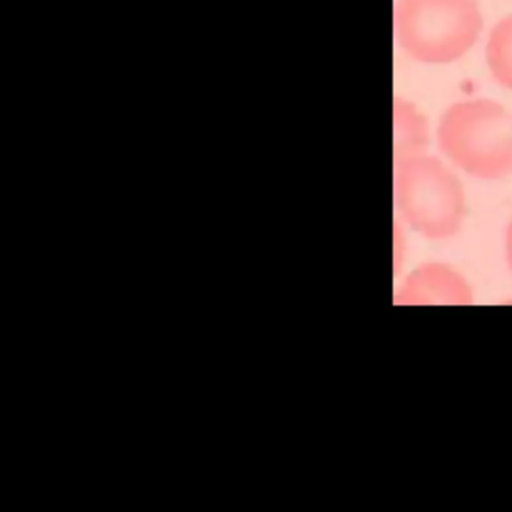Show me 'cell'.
Segmentation results:
<instances>
[{
  "label": "cell",
  "mask_w": 512,
  "mask_h": 512,
  "mask_svg": "<svg viewBox=\"0 0 512 512\" xmlns=\"http://www.w3.org/2000/svg\"><path fill=\"white\" fill-rule=\"evenodd\" d=\"M395 37L416 61L448 64L478 40L482 16L476 0H397Z\"/></svg>",
  "instance_id": "6da1fadb"
},
{
  "label": "cell",
  "mask_w": 512,
  "mask_h": 512,
  "mask_svg": "<svg viewBox=\"0 0 512 512\" xmlns=\"http://www.w3.org/2000/svg\"><path fill=\"white\" fill-rule=\"evenodd\" d=\"M439 142L458 167L476 178L500 179L512 173V119L493 101L452 106L440 121Z\"/></svg>",
  "instance_id": "7a4b0ae2"
},
{
  "label": "cell",
  "mask_w": 512,
  "mask_h": 512,
  "mask_svg": "<svg viewBox=\"0 0 512 512\" xmlns=\"http://www.w3.org/2000/svg\"><path fill=\"white\" fill-rule=\"evenodd\" d=\"M395 203L404 220L425 238L454 236L466 203L460 181L439 160L416 154L395 160Z\"/></svg>",
  "instance_id": "3957f363"
},
{
  "label": "cell",
  "mask_w": 512,
  "mask_h": 512,
  "mask_svg": "<svg viewBox=\"0 0 512 512\" xmlns=\"http://www.w3.org/2000/svg\"><path fill=\"white\" fill-rule=\"evenodd\" d=\"M403 305L472 304L469 284L454 269L440 263L419 266L404 281L395 295Z\"/></svg>",
  "instance_id": "277c9868"
},
{
  "label": "cell",
  "mask_w": 512,
  "mask_h": 512,
  "mask_svg": "<svg viewBox=\"0 0 512 512\" xmlns=\"http://www.w3.org/2000/svg\"><path fill=\"white\" fill-rule=\"evenodd\" d=\"M487 61L494 79L512 89V16L497 23L491 31Z\"/></svg>",
  "instance_id": "5b68a950"
},
{
  "label": "cell",
  "mask_w": 512,
  "mask_h": 512,
  "mask_svg": "<svg viewBox=\"0 0 512 512\" xmlns=\"http://www.w3.org/2000/svg\"><path fill=\"white\" fill-rule=\"evenodd\" d=\"M395 160L421 152L425 143L424 121L413 112L412 107L401 104L395 109Z\"/></svg>",
  "instance_id": "8992f818"
},
{
  "label": "cell",
  "mask_w": 512,
  "mask_h": 512,
  "mask_svg": "<svg viewBox=\"0 0 512 512\" xmlns=\"http://www.w3.org/2000/svg\"><path fill=\"white\" fill-rule=\"evenodd\" d=\"M506 256H508V263L512 269V223L509 224L508 233H506Z\"/></svg>",
  "instance_id": "52a82bcc"
}]
</instances>
